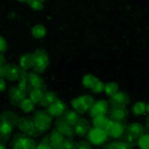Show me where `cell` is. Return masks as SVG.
Wrapping results in <instances>:
<instances>
[{"instance_id":"obj_1","label":"cell","mask_w":149,"mask_h":149,"mask_svg":"<svg viewBox=\"0 0 149 149\" xmlns=\"http://www.w3.org/2000/svg\"><path fill=\"white\" fill-rule=\"evenodd\" d=\"M49 66V57L45 51L37 49L31 54V67L36 69L37 72H43L46 70V67Z\"/></svg>"},{"instance_id":"obj_2","label":"cell","mask_w":149,"mask_h":149,"mask_svg":"<svg viewBox=\"0 0 149 149\" xmlns=\"http://www.w3.org/2000/svg\"><path fill=\"white\" fill-rule=\"evenodd\" d=\"M86 137H88V142L93 145H103L107 139H109V134L104 128H98V127H93L88 130L86 133Z\"/></svg>"},{"instance_id":"obj_3","label":"cell","mask_w":149,"mask_h":149,"mask_svg":"<svg viewBox=\"0 0 149 149\" xmlns=\"http://www.w3.org/2000/svg\"><path fill=\"white\" fill-rule=\"evenodd\" d=\"M104 130L107 131L109 137L118 139V137H122V134L127 131V127L122 124V121H112V119H109L107 124L104 125Z\"/></svg>"},{"instance_id":"obj_4","label":"cell","mask_w":149,"mask_h":149,"mask_svg":"<svg viewBox=\"0 0 149 149\" xmlns=\"http://www.w3.org/2000/svg\"><path fill=\"white\" fill-rule=\"evenodd\" d=\"M33 122H34V127H36L37 133H45L51 127V116L48 113H45V112H39V113L34 115Z\"/></svg>"},{"instance_id":"obj_5","label":"cell","mask_w":149,"mask_h":149,"mask_svg":"<svg viewBox=\"0 0 149 149\" xmlns=\"http://www.w3.org/2000/svg\"><path fill=\"white\" fill-rule=\"evenodd\" d=\"M91 103H93V100L90 98V95L82 94V95H78L76 98H73L72 107H73V110H76V112H88Z\"/></svg>"},{"instance_id":"obj_6","label":"cell","mask_w":149,"mask_h":149,"mask_svg":"<svg viewBox=\"0 0 149 149\" xmlns=\"http://www.w3.org/2000/svg\"><path fill=\"white\" fill-rule=\"evenodd\" d=\"M14 149H36V142L26 134H19L14 140Z\"/></svg>"},{"instance_id":"obj_7","label":"cell","mask_w":149,"mask_h":149,"mask_svg":"<svg viewBox=\"0 0 149 149\" xmlns=\"http://www.w3.org/2000/svg\"><path fill=\"white\" fill-rule=\"evenodd\" d=\"M90 115L94 118V116H98V115H106L107 113V103L104 100H94L90 106Z\"/></svg>"},{"instance_id":"obj_8","label":"cell","mask_w":149,"mask_h":149,"mask_svg":"<svg viewBox=\"0 0 149 149\" xmlns=\"http://www.w3.org/2000/svg\"><path fill=\"white\" fill-rule=\"evenodd\" d=\"M15 125H18L21 128V131L26 134V136H34L37 131H36V127H34V122L30 121V119H17Z\"/></svg>"},{"instance_id":"obj_9","label":"cell","mask_w":149,"mask_h":149,"mask_svg":"<svg viewBox=\"0 0 149 149\" xmlns=\"http://www.w3.org/2000/svg\"><path fill=\"white\" fill-rule=\"evenodd\" d=\"M66 112V104H64V102H61V100H57L54 102V103H51L48 106V112L46 113L49 115V116H60V115H63Z\"/></svg>"},{"instance_id":"obj_10","label":"cell","mask_w":149,"mask_h":149,"mask_svg":"<svg viewBox=\"0 0 149 149\" xmlns=\"http://www.w3.org/2000/svg\"><path fill=\"white\" fill-rule=\"evenodd\" d=\"M46 142H48L49 145H51V148H52V149H60L61 143L64 142V136L55 130V131H52V133L46 137Z\"/></svg>"},{"instance_id":"obj_11","label":"cell","mask_w":149,"mask_h":149,"mask_svg":"<svg viewBox=\"0 0 149 149\" xmlns=\"http://www.w3.org/2000/svg\"><path fill=\"white\" fill-rule=\"evenodd\" d=\"M27 81L31 90H42L43 88V79L39 76V73H27Z\"/></svg>"},{"instance_id":"obj_12","label":"cell","mask_w":149,"mask_h":149,"mask_svg":"<svg viewBox=\"0 0 149 149\" xmlns=\"http://www.w3.org/2000/svg\"><path fill=\"white\" fill-rule=\"evenodd\" d=\"M127 115H128V112L124 106H118V107L110 109V119L112 121H122V119L127 118Z\"/></svg>"},{"instance_id":"obj_13","label":"cell","mask_w":149,"mask_h":149,"mask_svg":"<svg viewBox=\"0 0 149 149\" xmlns=\"http://www.w3.org/2000/svg\"><path fill=\"white\" fill-rule=\"evenodd\" d=\"M24 73H26V72H22V70H21L19 67H17V66H10V64L6 66V78L10 79V81H18Z\"/></svg>"},{"instance_id":"obj_14","label":"cell","mask_w":149,"mask_h":149,"mask_svg":"<svg viewBox=\"0 0 149 149\" xmlns=\"http://www.w3.org/2000/svg\"><path fill=\"white\" fill-rule=\"evenodd\" d=\"M79 121H81V118H79V113L76 110H69V112H64L63 113V122L69 124V125H72V127Z\"/></svg>"},{"instance_id":"obj_15","label":"cell","mask_w":149,"mask_h":149,"mask_svg":"<svg viewBox=\"0 0 149 149\" xmlns=\"http://www.w3.org/2000/svg\"><path fill=\"white\" fill-rule=\"evenodd\" d=\"M57 131H58V133H61V134L64 136V137H70V136H73V134H74L73 127H72V125H69V124H66V122H63V121H60V122L57 124Z\"/></svg>"},{"instance_id":"obj_16","label":"cell","mask_w":149,"mask_h":149,"mask_svg":"<svg viewBox=\"0 0 149 149\" xmlns=\"http://www.w3.org/2000/svg\"><path fill=\"white\" fill-rule=\"evenodd\" d=\"M14 131V122L9 121H0V136L2 137H8Z\"/></svg>"},{"instance_id":"obj_17","label":"cell","mask_w":149,"mask_h":149,"mask_svg":"<svg viewBox=\"0 0 149 149\" xmlns=\"http://www.w3.org/2000/svg\"><path fill=\"white\" fill-rule=\"evenodd\" d=\"M110 98H112V103H115L118 106H124V104L128 102V94L124 93V91H118L116 94H113Z\"/></svg>"},{"instance_id":"obj_18","label":"cell","mask_w":149,"mask_h":149,"mask_svg":"<svg viewBox=\"0 0 149 149\" xmlns=\"http://www.w3.org/2000/svg\"><path fill=\"white\" fill-rule=\"evenodd\" d=\"M26 97H27V95H26V93L21 91V90L18 88V86H17V88H12V90H10V100L14 102V103H18V104H19V103H21Z\"/></svg>"},{"instance_id":"obj_19","label":"cell","mask_w":149,"mask_h":149,"mask_svg":"<svg viewBox=\"0 0 149 149\" xmlns=\"http://www.w3.org/2000/svg\"><path fill=\"white\" fill-rule=\"evenodd\" d=\"M95 81H97V76H95V74L86 73L85 76L82 78V86H84V88H86V90H91L93 86H94V84H95Z\"/></svg>"},{"instance_id":"obj_20","label":"cell","mask_w":149,"mask_h":149,"mask_svg":"<svg viewBox=\"0 0 149 149\" xmlns=\"http://www.w3.org/2000/svg\"><path fill=\"white\" fill-rule=\"evenodd\" d=\"M45 91L43 90H29V98L36 104V103H40L42 102V97H43Z\"/></svg>"},{"instance_id":"obj_21","label":"cell","mask_w":149,"mask_h":149,"mask_svg":"<svg viewBox=\"0 0 149 149\" xmlns=\"http://www.w3.org/2000/svg\"><path fill=\"white\" fill-rule=\"evenodd\" d=\"M46 27L45 26H34L33 29H31V34H33V37H36V39H45L46 37Z\"/></svg>"},{"instance_id":"obj_22","label":"cell","mask_w":149,"mask_h":149,"mask_svg":"<svg viewBox=\"0 0 149 149\" xmlns=\"http://www.w3.org/2000/svg\"><path fill=\"white\" fill-rule=\"evenodd\" d=\"M143 131H145V128H143V125H140V124H130V127L127 128L125 133L134 136V137H137V136L143 134Z\"/></svg>"},{"instance_id":"obj_23","label":"cell","mask_w":149,"mask_h":149,"mask_svg":"<svg viewBox=\"0 0 149 149\" xmlns=\"http://www.w3.org/2000/svg\"><path fill=\"white\" fill-rule=\"evenodd\" d=\"M73 131H74V134H78V136H85L86 133H88V125H86V122L79 121V122H76L73 125Z\"/></svg>"},{"instance_id":"obj_24","label":"cell","mask_w":149,"mask_h":149,"mask_svg":"<svg viewBox=\"0 0 149 149\" xmlns=\"http://www.w3.org/2000/svg\"><path fill=\"white\" fill-rule=\"evenodd\" d=\"M34 107H36V104L30 100L29 97H26V98H24V100L19 103V109H21L22 112H26V113H29V112H33Z\"/></svg>"},{"instance_id":"obj_25","label":"cell","mask_w":149,"mask_h":149,"mask_svg":"<svg viewBox=\"0 0 149 149\" xmlns=\"http://www.w3.org/2000/svg\"><path fill=\"white\" fill-rule=\"evenodd\" d=\"M29 67H31V55L30 54H22L19 57V69L27 70Z\"/></svg>"},{"instance_id":"obj_26","label":"cell","mask_w":149,"mask_h":149,"mask_svg":"<svg viewBox=\"0 0 149 149\" xmlns=\"http://www.w3.org/2000/svg\"><path fill=\"white\" fill-rule=\"evenodd\" d=\"M107 121H109L107 115H98V116H94V118H93L94 127H98V128H104V125L107 124Z\"/></svg>"},{"instance_id":"obj_27","label":"cell","mask_w":149,"mask_h":149,"mask_svg":"<svg viewBox=\"0 0 149 149\" xmlns=\"http://www.w3.org/2000/svg\"><path fill=\"white\" fill-rule=\"evenodd\" d=\"M119 91V88H118V85L115 84V82H109V84H106L104 85V94L106 95H109V97H112V95H113V94H116Z\"/></svg>"},{"instance_id":"obj_28","label":"cell","mask_w":149,"mask_h":149,"mask_svg":"<svg viewBox=\"0 0 149 149\" xmlns=\"http://www.w3.org/2000/svg\"><path fill=\"white\" fill-rule=\"evenodd\" d=\"M27 6H29L31 10L37 12V10H42V9L45 8V2H42V0H29Z\"/></svg>"},{"instance_id":"obj_29","label":"cell","mask_w":149,"mask_h":149,"mask_svg":"<svg viewBox=\"0 0 149 149\" xmlns=\"http://www.w3.org/2000/svg\"><path fill=\"white\" fill-rule=\"evenodd\" d=\"M55 100H57L55 94H54V93H51V91H48V93H45V94H43V97H42V102H40V104H43V106H49L51 103H54Z\"/></svg>"},{"instance_id":"obj_30","label":"cell","mask_w":149,"mask_h":149,"mask_svg":"<svg viewBox=\"0 0 149 149\" xmlns=\"http://www.w3.org/2000/svg\"><path fill=\"white\" fill-rule=\"evenodd\" d=\"M133 112L136 115H145L146 113V103L145 102H137V103H134L133 104Z\"/></svg>"},{"instance_id":"obj_31","label":"cell","mask_w":149,"mask_h":149,"mask_svg":"<svg viewBox=\"0 0 149 149\" xmlns=\"http://www.w3.org/2000/svg\"><path fill=\"white\" fill-rule=\"evenodd\" d=\"M137 145H139V148L140 149H149V133H143L140 137H139V140H137Z\"/></svg>"},{"instance_id":"obj_32","label":"cell","mask_w":149,"mask_h":149,"mask_svg":"<svg viewBox=\"0 0 149 149\" xmlns=\"http://www.w3.org/2000/svg\"><path fill=\"white\" fill-rule=\"evenodd\" d=\"M27 73H24L22 76L18 79V88L21 90V91H24V93H27V90L30 88V85H29V81H27V76H26Z\"/></svg>"},{"instance_id":"obj_33","label":"cell","mask_w":149,"mask_h":149,"mask_svg":"<svg viewBox=\"0 0 149 149\" xmlns=\"http://www.w3.org/2000/svg\"><path fill=\"white\" fill-rule=\"evenodd\" d=\"M0 121H9V122H17V115L14 112H3L0 113Z\"/></svg>"},{"instance_id":"obj_34","label":"cell","mask_w":149,"mask_h":149,"mask_svg":"<svg viewBox=\"0 0 149 149\" xmlns=\"http://www.w3.org/2000/svg\"><path fill=\"white\" fill-rule=\"evenodd\" d=\"M107 149H130V146L125 143V142H121V140H116V142H112L109 146H107Z\"/></svg>"},{"instance_id":"obj_35","label":"cell","mask_w":149,"mask_h":149,"mask_svg":"<svg viewBox=\"0 0 149 149\" xmlns=\"http://www.w3.org/2000/svg\"><path fill=\"white\" fill-rule=\"evenodd\" d=\"M104 82L103 81H100V79H97L95 81V84H94V86H93V88H91V91L93 93H95V94H102L103 91H104Z\"/></svg>"},{"instance_id":"obj_36","label":"cell","mask_w":149,"mask_h":149,"mask_svg":"<svg viewBox=\"0 0 149 149\" xmlns=\"http://www.w3.org/2000/svg\"><path fill=\"white\" fill-rule=\"evenodd\" d=\"M74 148H76V143H74L72 139H64V142L60 146V149H74Z\"/></svg>"},{"instance_id":"obj_37","label":"cell","mask_w":149,"mask_h":149,"mask_svg":"<svg viewBox=\"0 0 149 149\" xmlns=\"http://www.w3.org/2000/svg\"><path fill=\"white\" fill-rule=\"evenodd\" d=\"M36 149H52V148L48 142H39V143H36Z\"/></svg>"},{"instance_id":"obj_38","label":"cell","mask_w":149,"mask_h":149,"mask_svg":"<svg viewBox=\"0 0 149 149\" xmlns=\"http://www.w3.org/2000/svg\"><path fill=\"white\" fill-rule=\"evenodd\" d=\"M124 142H125V143L131 148V145L134 143V136H131V134L127 133V134H125V137H124Z\"/></svg>"},{"instance_id":"obj_39","label":"cell","mask_w":149,"mask_h":149,"mask_svg":"<svg viewBox=\"0 0 149 149\" xmlns=\"http://www.w3.org/2000/svg\"><path fill=\"white\" fill-rule=\"evenodd\" d=\"M6 45H8V43H6V39L0 36V54H2L5 49H6Z\"/></svg>"},{"instance_id":"obj_40","label":"cell","mask_w":149,"mask_h":149,"mask_svg":"<svg viewBox=\"0 0 149 149\" xmlns=\"http://www.w3.org/2000/svg\"><path fill=\"white\" fill-rule=\"evenodd\" d=\"M6 66L8 64H0V79H3V76H6Z\"/></svg>"},{"instance_id":"obj_41","label":"cell","mask_w":149,"mask_h":149,"mask_svg":"<svg viewBox=\"0 0 149 149\" xmlns=\"http://www.w3.org/2000/svg\"><path fill=\"white\" fill-rule=\"evenodd\" d=\"M74 149H90V146L86 145V143H78Z\"/></svg>"},{"instance_id":"obj_42","label":"cell","mask_w":149,"mask_h":149,"mask_svg":"<svg viewBox=\"0 0 149 149\" xmlns=\"http://www.w3.org/2000/svg\"><path fill=\"white\" fill-rule=\"evenodd\" d=\"M6 90V82L3 79H0V93H3Z\"/></svg>"},{"instance_id":"obj_43","label":"cell","mask_w":149,"mask_h":149,"mask_svg":"<svg viewBox=\"0 0 149 149\" xmlns=\"http://www.w3.org/2000/svg\"><path fill=\"white\" fill-rule=\"evenodd\" d=\"M0 64H3V54H0Z\"/></svg>"},{"instance_id":"obj_44","label":"cell","mask_w":149,"mask_h":149,"mask_svg":"<svg viewBox=\"0 0 149 149\" xmlns=\"http://www.w3.org/2000/svg\"><path fill=\"white\" fill-rule=\"evenodd\" d=\"M146 113H148V115H149V103H148V104H146Z\"/></svg>"},{"instance_id":"obj_45","label":"cell","mask_w":149,"mask_h":149,"mask_svg":"<svg viewBox=\"0 0 149 149\" xmlns=\"http://www.w3.org/2000/svg\"><path fill=\"white\" fill-rule=\"evenodd\" d=\"M0 149H6V146H5V145H2V143H0Z\"/></svg>"},{"instance_id":"obj_46","label":"cell","mask_w":149,"mask_h":149,"mask_svg":"<svg viewBox=\"0 0 149 149\" xmlns=\"http://www.w3.org/2000/svg\"><path fill=\"white\" fill-rule=\"evenodd\" d=\"M146 128H149V119L146 121Z\"/></svg>"}]
</instances>
